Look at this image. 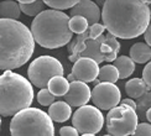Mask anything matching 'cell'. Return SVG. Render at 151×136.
I'll return each instance as SVG.
<instances>
[{
	"instance_id": "11",
	"label": "cell",
	"mask_w": 151,
	"mask_h": 136,
	"mask_svg": "<svg viewBox=\"0 0 151 136\" xmlns=\"http://www.w3.org/2000/svg\"><path fill=\"white\" fill-rule=\"evenodd\" d=\"M92 100V90L87 83L83 82H73L70 85V90L63 97V102H66L71 107L82 108L87 105V103Z\"/></svg>"
},
{
	"instance_id": "5",
	"label": "cell",
	"mask_w": 151,
	"mask_h": 136,
	"mask_svg": "<svg viewBox=\"0 0 151 136\" xmlns=\"http://www.w3.org/2000/svg\"><path fill=\"white\" fill-rule=\"evenodd\" d=\"M11 136H55L52 119L39 108H27L10 121Z\"/></svg>"
},
{
	"instance_id": "18",
	"label": "cell",
	"mask_w": 151,
	"mask_h": 136,
	"mask_svg": "<svg viewBox=\"0 0 151 136\" xmlns=\"http://www.w3.org/2000/svg\"><path fill=\"white\" fill-rule=\"evenodd\" d=\"M71 83L65 77H55L50 80L47 89L52 93L55 97H65L70 90Z\"/></svg>"
},
{
	"instance_id": "14",
	"label": "cell",
	"mask_w": 151,
	"mask_h": 136,
	"mask_svg": "<svg viewBox=\"0 0 151 136\" xmlns=\"http://www.w3.org/2000/svg\"><path fill=\"white\" fill-rule=\"evenodd\" d=\"M48 115L52 119V121L56 122H65L71 117L72 109L71 105H68L63 100L55 102L48 109Z\"/></svg>"
},
{
	"instance_id": "23",
	"label": "cell",
	"mask_w": 151,
	"mask_h": 136,
	"mask_svg": "<svg viewBox=\"0 0 151 136\" xmlns=\"http://www.w3.org/2000/svg\"><path fill=\"white\" fill-rule=\"evenodd\" d=\"M137 108H136V114L139 116L140 120H145L146 113L151 109V92L146 93L144 97L137 99Z\"/></svg>"
},
{
	"instance_id": "17",
	"label": "cell",
	"mask_w": 151,
	"mask_h": 136,
	"mask_svg": "<svg viewBox=\"0 0 151 136\" xmlns=\"http://www.w3.org/2000/svg\"><path fill=\"white\" fill-rule=\"evenodd\" d=\"M114 66L119 72V78L120 79L130 77L135 71V62L128 56H119L114 62Z\"/></svg>"
},
{
	"instance_id": "25",
	"label": "cell",
	"mask_w": 151,
	"mask_h": 136,
	"mask_svg": "<svg viewBox=\"0 0 151 136\" xmlns=\"http://www.w3.org/2000/svg\"><path fill=\"white\" fill-rule=\"evenodd\" d=\"M37 102H39L43 107H47V105H51L55 103V95L50 92L47 88L41 89L39 93H37Z\"/></svg>"
},
{
	"instance_id": "4",
	"label": "cell",
	"mask_w": 151,
	"mask_h": 136,
	"mask_svg": "<svg viewBox=\"0 0 151 136\" xmlns=\"http://www.w3.org/2000/svg\"><path fill=\"white\" fill-rule=\"evenodd\" d=\"M34 89L31 82L21 74L5 71L0 77V114L4 117L15 116L31 108Z\"/></svg>"
},
{
	"instance_id": "7",
	"label": "cell",
	"mask_w": 151,
	"mask_h": 136,
	"mask_svg": "<svg viewBox=\"0 0 151 136\" xmlns=\"http://www.w3.org/2000/svg\"><path fill=\"white\" fill-rule=\"evenodd\" d=\"M136 111L129 107H116L109 110L105 117L106 130L111 136H129L135 132L139 125Z\"/></svg>"
},
{
	"instance_id": "9",
	"label": "cell",
	"mask_w": 151,
	"mask_h": 136,
	"mask_svg": "<svg viewBox=\"0 0 151 136\" xmlns=\"http://www.w3.org/2000/svg\"><path fill=\"white\" fill-rule=\"evenodd\" d=\"M120 98V90L115 84L111 83H100L92 90V102L94 103V107L102 110H111L116 108L119 102H122Z\"/></svg>"
},
{
	"instance_id": "35",
	"label": "cell",
	"mask_w": 151,
	"mask_h": 136,
	"mask_svg": "<svg viewBox=\"0 0 151 136\" xmlns=\"http://www.w3.org/2000/svg\"><path fill=\"white\" fill-rule=\"evenodd\" d=\"M82 136H96V135H89V134H87V135H82Z\"/></svg>"
},
{
	"instance_id": "31",
	"label": "cell",
	"mask_w": 151,
	"mask_h": 136,
	"mask_svg": "<svg viewBox=\"0 0 151 136\" xmlns=\"http://www.w3.org/2000/svg\"><path fill=\"white\" fill-rule=\"evenodd\" d=\"M122 105H124V107H129L131 109H134L136 111V108H137V104L135 103V100H133V99L130 98H127L124 99V100H122Z\"/></svg>"
},
{
	"instance_id": "15",
	"label": "cell",
	"mask_w": 151,
	"mask_h": 136,
	"mask_svg": "<svg viewBox=\"0 0 151 136\" xmlns=\"http://www.w3.org/2000/svg\"><path fill=\"white\" fill-rule=\"evenodd\" d=\"M125 92L130 99H140L146 93L151 92V88L144 82L142 78H133L125 84Z\"/></svg>"
},
{
	"instance_id": "22",
	"label": "cell",
	"mask_w": 151,
	"mask_h": 136,
	"mask_svg": "<svg viewBox=\"0 0 151 136\" xmlns=\"http://www.w3.org/2000/svg\"><path fill=\"white\" fill-rule=\"evenodd\" d=\"M88 24L87 19L83 17V16H74V17H71V21H70V29L73 34H77V35H83L86 34L88 30Z\"/></svg>"
},
{
	"instance_id": "27",
	"label": "cell",
	"mask_w": 151,
	"mask_h": 136,
	"mask_svg": "<svg viewBox=\"0 0 151 136\" xmlns=\"http://www.w3.org/2000/svg\"><path fill=\"white\" fill-rule=\"evenodd\" d=\"M105 26L103 24H96L92 25L89 27V39L92 40H97L100 36H103V31H104Z\"/></svg>"
},
{
	"instance_id": "34",
	"label": "cell",
	"mask_w": 151,
	"mask_h": 136,
	"mask_svg": "<svg viewBox=\"0 0 151 136\" xmlns=\"http://www.w3.org/2000/svg\"><path fill=\"white\" fill-rule=\"evenodd\" d=\"M146 120L151 122V109H150V110L147 111V113H146Z\"/></svg>"
},
{
	"instance_id": "28",
	"label": "cell",
	"mask_w": 151,
	"mask_h": 136,
	"mask_svg": "<svg viewBox=\"0 0 151 136\" xmlns=\"http://www.w3.org/2000/svg\"><path fill=\"white\" fill-rule=\"evenodd\" d=\"M106 39H105V43L108 46H110L111 47V49L114 51L115 53H118L119 52V49H120V43H119L118 41H116V39L113 35H110V34H108L105 36Z\"/></svg>"
},
{
	"instance_id": "12",
	"label": "cell",
	"mask_w": 151,
	"mask_h": 136,
	"mask_svg": "<svg viewBox=\"0 0 151 136\" xmlns=\"http://www.w3.org/2000/svg\"><path fill=\"white\" fill-rule=\"evenodd\" d=\"M70 15L72 17L74 16L86 17L88 24L92 26V25L99 24L98 21L102 17V11H100L99 6L96 3L86 0V1H78V4L70 10Z\"/></svg>"
},
{
	"instance_id": "8",
	"label": "cell",
	"mask_w": 151,
	"mask_h": 136,
	"mask_svg": "<svg viewBox=\"0 0 151 136\" xmlns=\"http://www.w3.org/2000/svg\"><path fill=\"white\" fill-rule=\"evenodd\" d=\"M72 124L82 135H97L104 125V116L97 107L84 105L72 115Z\"/></svg>"
},
{
	"instance_id": "21",
	"label": "cell",
	"mask_w": 151,
	"mask_h": 136,
	"mask_svg": "<svg viewBox=\"0 0 151 136\" xmlns=\"http://www.w3.org/2000/svg\"><path fill=\"white\" fill-rule=\"evenodd\" d=\"M98 79L100 80L102 83H111V84H115V82L119 78V72L116 69L115 66L113 64H106L104 67L100 68V72H99V77Z\"/></svg>"
},
{
	"instance_id": "19",
	"label": "cell",
	"mask_w": 151,
	"mask_h": 136,
	"mask_svg": "<svg viewBox=\"0 0 151 136\" xmlns=\"http://www.w3.org/2000/svg\"><path fill=\"white\" fill-rule=\"evenodd\" d=\"M20 5L16 1H10L6 0L0 4V16L5 20H17L20 16Z\"/></svg>"
},
{
	"instance_id": "36",
	"label": "cell",
	"mask_w": 151,
	"mask_h": 136,
	"mask_svg": "<svg viewBox=\"0 0 151 136\" xmlns=\"http://www.w3.org/2000/svg\"><path fill=\"white\" fill-rule=\"evenodd\" d=\"M104 136H111V135H109V134H108V135H104Z\"/></svg>"
},
{
	"instance_id": "26",
	"label": "cell",
	"mask_w": 151,
	"mask_h": 136,
	"mask_svg": "<svg viewBox=\"0 0 151 136\" xmlns=\"http://www.w3.org/2000/svg\"><path fill=\"white\" fill-rule=\"evenodd\" d=\"M131 136H151V124L140 122Z\"/></svg>"
},
{
	"instance_id": "29",
	"label": "cell",
	"mask_w": 151,
	"mask_h": 136,
	"mask_svg": "<svg viewBox=\"0 0 151 136\" xmlns=\"http://www.w3.org/2000/svg\"><path fill=\"white\" fill-rule=\"evenodd\" d=\"M142 79H144V82L151 88V61L142 69Z\"/></svg>"
},
{
	"instance_id": "30",
	"label": "cell",
	"mask_w": 151,
	"mask_h": 136,
	"mask_svg": "<svg viewBox=\"0 0 151 136\" xmlns=\"http://www.w3.org/2000/svg\"><path fill=\"white\" fill-rule=\"evenodd\" d=\"M78 130L73 126H63L60 129V135L61 136H78Z\"/></svg>"
},
{
	"instance_id": "6",
	"label": "cell",
	"mask_w": 151,
	"mask_h": 136,
	"mask_svg": "<svg viewBox=\"0 0 151 136\" xmlns=\"http://www.w3.org/2000/svg\"><path fill=\"white\" fill-rule=\"evenodd\" d=\"M63 66L52 56H40L29 66L27 76L31 84L37 88L45 89L50 80L55 77H63Z\"/></svg>"
},
{
	"instance_id": "1",
	"label": "cell",
	"mask_w": 151,
	"mask_h": 136,
	"mask_svg": "<svg viewBox=\"0 0 151 136\" xmlns=\"http://www.w3.org/2000/svg\"><path fill=\"white\" fill-rule=\"evenodd\" d=\"M151 10L145 1H104L102 20L114 37L130 40L145 34L150 26Z\"/></svg>"
},
{
	"instance_id": "37",
	"label": "cell",
	"mask_w": 151,
	"mask_h": 136,
	"mask_svg": "<svg viewBox=\"0 0 151 136\" xmlns=\"http://www.w3.org/2000/svg\"><path fill=\"white\" fill-rule=\"evenodd\" d=\"M150 10H151V6H150Z\"/></svg>"
},
{
	"instance_id": "33",
	"label": "cell",
	"mask_w": 151,
	"mask_h": 136,
	"mask_svg": "<svg viewBox=\"0 0 151 136\" xmlns=\"http://www.w3.org/2000/svg\"><path fill=\"white\" fill-rule=\"evenodd\" d=\"M67 80H68V82H70V83H73V82H77V79H76V77L73 76V74L71 73V74H68V76H67Z\"/></svg>"
},
{
	"instance_id": "32",
	"label": "cell",
	"mask_w": 151,
	"mask_h": 136,
	"mask_svg": "<svg viewBox=\"0 0 151 136\" xmlns=\"http://www.w3.org/2000/svg\"><path fill=\"white\" fill-rule=\"evenodd\" d=\"M144 37H145V42H146L147 45L151 47V24H150V26L147 27L146 32L144 34Z\"/></svg>"
},
{
	"instance_id": "10",
	"label": "cell",
	"mask_w": 151,
	"mask_h": 136,
	"mask_svg": "<svg viewBox=\"0 0 151 136\" xmlns=\"http://www.w3.org/2000/svg\"><path fill=\"white\" fill-rule=\"evenodd\" d=\"M99 72L100 68L97 62L87 57H79L72 67V74L77 80L83 83L96 82L99 77Z\"/></svg>"
},
{
	"instance_id": "16",
	"label": "cell",
	"mask_w": 151,
	"mask_h": 136,
	"mask_svg": "<svg viewBox=\"0 0 151 136\" xmlns=\"http://www.w3.org/2000/svg\"><path fill=\"white\" fill-rule=\"evenodd\" d=\"M130 58L136 63H149L151 59V47L146 42H137L130 48Z\"/></svg>"
},
{
	"instance_id": "2",
	"label": "cell",
	"mask_w": 151,
	"mask_h": 136,
	"mask_svg": "<svg viewBox=\"0 0 151 136\" xmlns=\"http://www.w3.org/2000/svg\"><path fill=\"white\" fill-rule=\"evenodd\" d=\"M35 39L26 25L16 20H0V68L22 67L35 51Z\"/></svg>"
},
{
	"instance_id": "13",
	"label": "cell",
	"mask_w": 151,
	"mask_h": 136,
	"mask_svg": "<svg viewBox=\"0 0 151 136\" xmlns=\"http://www.w3.org/2000/svg\"><path fill=\"white\" fill-rule=\"evenodd\" d=\"M105 36H100L97 40L88 39L86 41V51L81 54V57H87L93 61H96L97 63H102L105 61V56L102 53V45L105 42Z\"/></svg>"
},
{
	"instance_id": "3",
	"label": "cell",
	"mask_w": 151,
	"mask_h": 136,
	"mask_svg": "<svg viewBox=\"0 0 151 136\" xmlns=\"http://www.w3.org/2000/svg\"><path fill=\"white\" fill-rule=\"evenodd\" d=\"M70 21L71 17L66 12L48 9L34 19L30 30L41 47L60 48L66 46L73 37Z\"/></svg>"
},
{
	"instance_id": "20",
	"label": "cell",
	"mask_w": 151,
	"mask_h": 136,
	"mask_svg": "<svg viewBox=\"0 0 151 136\" xmlns=\"http://www.w3.org/2000/svg\"><path fill=\"white\" fill-rule=\"evenodd\" d=\"M20 5V9L24 14H26L29 16H39L41 12H43L45 10V1H34V0H20L19 1Z\"/></svg>"
},
{
	"instance_id": "24",
	"label": "cell",
	"mask_w": 151,
	"mask_h": 136,
	"mask_svg": "<svg viewBox=\"0 0 151 136\" xmlns=\"http://www.w3.org/2000/svg\"><path fill=\"white\" fill-rule=\"evenodd\" d=\"M45 4L47 6H50L53 10H67V9H72L76 5L78 4V1H74V0H46Z\"/></svg>"
}]
</instances>
